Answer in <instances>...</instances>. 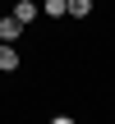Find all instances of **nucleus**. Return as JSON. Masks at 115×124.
Instances as JSON below:
<instances>
[{
  "instance_id": "obj_1",
  "label": "nucleus",
  "mask_w": 115,
  "mask_h": 124,
  "mask_svg": "<svg viewBox=\"0 0 115 124\" xmlns=\"http://www.w3.org/2000/svg\"><path fill=\"white\" fill-rule=\"evenodd\" d=\"M18 69H23L18 46H14V41H0V74H18Z\"/></svg>"
},
{
  "instance_id": "obj_2",
  "label": "nucleus",
  "mask_w": 115,
  "mask_h": 124,
  "mask_svg": "<svg viewBox=\"0 0 115 124\" xmlns=\"http://www.w3.org/2000/svg\"><path fill=\"white\" fill-rule=\"evenodd\" d=\"M9 14L28 28V23H37V14H41V9H37V0H14V9H9Z\"/></svg>"
},
{
  "instance_id": "obj_3",
  "label": "nucleus",
  "mask_w": 115,
  "mask_h": 124,
  "mask_svg": "<svg viewBox=\"0 0 115 124\" xmlns=\"http://www.w3.org/2000/svg\"><path fill=\"white\" fill-rule=\"evenodd\" d=\"M0 37H5V41H18V37H23V23H18L14 14H5V18H0Z\"/></svg>"
},
{
  "instance_id": "obj_4",
  "label": "nucleus",
  "mask_w": 115,
  "mask_h": 124,
  "mask_svg": "<svg viewBox=\"0 0 115 124\" xmlns=\"http://www.w3.org/2000/svg\"><path fill=\"white\" fill-rule=\"evenodd\" d=\"M92 14V0H65V18H88Z\"/></svg>"
},
{
  "instance_id": "obj_5",
  "label": "nucleus",
  "mask_w": 115,
  "mask_h": 124,
  "mask_svg": "<svg viewBox=\"0 0 115 124\" xmlns=\"http://www.w3.org/2000/svg\"><path fill=\"white\" fill-rule=\"evenodd\" d=\"M41 14L46 18H65V0H41Z\"/></svg>"
}]
</instances>
